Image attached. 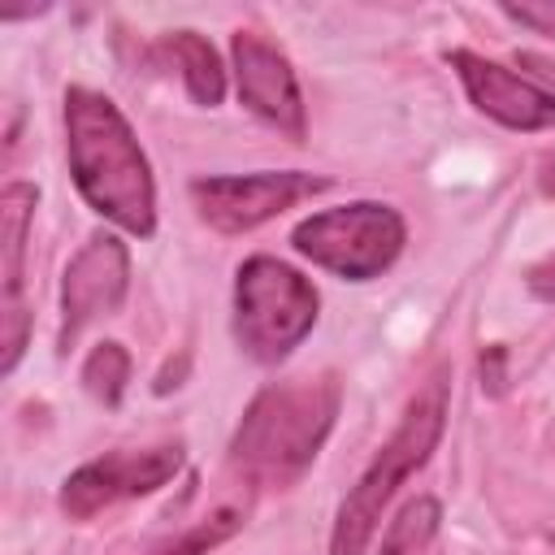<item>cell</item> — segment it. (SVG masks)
Returning <instances> with one entry per match:
<instances>
[{
    "mask_svg": "<svg viewBox=\"0 0 555 555\" xmlns=\"http://www.w3.org/2000/svg\"><path fill=\"white\" fill-rule=\"evenodd\" d=\"M65 152L69 173L82 191V199L126 234L147 238L156 230V186L152 165L121 117V108L91 91L69 87L65 91Z\"/></svg>",
    "mask_w": 555,
    "mask_h": 555,
    "instance_id": "cell-1",
    "label": "cell"
},
{
    "mask_svg": "<svg viewBox=\"0 0 555 555\" xmlns=\"http://www.w3.org/2000/svg\"><path fill=\"white\" fill-rule=\"evenodd\" d=\"M338 403L343 386L334 373L286 377L264 386L234 429V468L256 486H291L317 460L325 434L334 429Z\"/></svg>",
    "mask_w": 555,
    "mask_h": 555,
    "instance_id": "cell-2",
    "label": "cell"
},
{
    "mask_svg": "<svg viewBox=\"0 0 555 555\" xmlns=\"http://www.w3.org/2000/svg\"><path fill=\"white\" fill-rule=\"evenodd\" d=\"M442 425H447V373H434L412 395V403L403 408L399 429L382 442L373 464L360 473V481L338 503L334 533H330V555H364L369 551V538L382 520V507L395 499L403 477L416 473L434 455V447L442 438Z\"/></svg>",
    "mask_w": 555,
    "mask_h": 555,
    "instance_id": "cell-3",
    "label": "cell"
},
{
    "mask_svg": "<svg viewBox=\"0 0 555 555\" xmlns=\"http://www.w3.org/2000/svg\"><path fill=\"white\" fill-rule=\"evenodd\" d=\"M317 304V286L299 269L251 256L234 278V338L251 360L278 364L312 334Z\"/></svg>",
    "mask_w": 555,
    "mask_h": 555,
    "instance_id": "cell-4",
    "label": "cell"
},
{
    "mask_svg": "<svg viewBox=\"0 0 555 555\" xmlns=\"http://www.w3.org/2000/svg\"><path fill=\"white\" fill-rule=\"evenodd\" d=\"M403 238H408L403 217L377 199H356L343 208L312 212L291 234L299 256H308L312 264H321L347 282H369V278L386 273L399 260Z\"/></svg>",
    "mask_w": 555,
    "mask_h": 555,
    "instance_id": "cell-5",
    "label": "cell"
},
{
    "mask_svg": "<svg viewBox=\"0 0 555 555\" xmlns=\"http://www.w3.org/2000/svg\"><path fill=\"white\" fill-rule=\"evenodd\" d=\"M330 182L299 169H260V173H234V178H195L191 199L199 217L217 234H247L264 225L269 217L286 212L291 204L325 191Z\"/></svg>",
    "mask_w": 555,
    "mask_h": 555,
    "instance_id": "cell-6",
    "label": "cell"
},
{
    "mask_svg": "<svg viewBox=\"0 0 555 555\" xmlns=\"http://www.w3.org/2000/svg\"><path fill=\"white\" fill-rule=\"evenodd\" d=\"M178 468H182V442L100 455L61 481V512L74 520H91L95 512L113 507L117 499H139V494L160 490Z\"/></svg>",
    "mask_w": 555,
    "mask_h": 555,
    "instance_id": "cell-7",
    "label": "cell"
},
{
    "mask_svg": "<svg viewBox=\"0 0 555 555\" xmlns=\"http://www.w3.org/2000/svg\"><path fill=\"white\" fill-rule=\"evenodd\" d=\"M130 286V251L117 234H91L61 278V351L95 321L121 308Z\"/></svg>",
    "mask_w": 555,
    "mask_h": 555,
    "instance_id": "cell-8",
    "label": "cell"
},
{
    "mask_svg": "<svg viewBox=\"0 0 555 555\" xmlns=\"http://www.w3.org/2000/svg\"><path fill=\"white\" fill-rule=\"evenodd\" d=\"M234 52V82H238V100L269 121L273 130H282L286 139L304 143L308 134V113H304V95H299V78L291 69V61L260 35L251 30H234L230 39Z\"/></svg>",
    "mask_w": 555,
    "mask_h": 555,
    "instance_id": "cell-9",
    "label": "cell"
},
{
    "mask_svg": "<svg viewBox=\"0 0 555 555\" xmlns=\"http://www.w3.org/2000/svg\"><path fill=\"white\" fill-rule=\"evenodd\" d=\"M39 191L30 182H9L0 191V278H4V299H0V373H13L22 351H26V330H30V308H26V234L35 217Z\"/></svg>",
    "mask_w": 555,
    "mask_h": 555,
    "instance_id": "cell-10",
    "label": "cell"
},
{
    "mask_svg": "<svg viewBox=\"0 0 555 555\" xmlns=\"http://www.w3.org/2000/svg\"><path fill=\"white\" fill-rule=\"evenodd\" d=\"M447 61L460 74L468 100L486 117H494L499 126H507V130H546V126H555V95L542 91L538 82H529V78L512 74L507 65L486 61L468 48H455Z\"/></svg>",
    "mask_w": 555,
    "mask_h": 555,
    "instance_id": "cell-11",
    "label": "cell"
},
{
    "mask_svg": "<svg viewBox=\"0 0 555 555\" xmlns=\"http://www.w3.org/2000/svg\"><path fill=\"white\" fill-rule=\"evenodd\" d=\"M160 52L178 65V74H182V82H186V95H191L195 104H204V108L221 104V95H225V69H221L217 48H212L204 35H195V30H173V35L160 39Z\"/></svg>",
    "mask_w": 555,
    "mask_h": 555,
    "instance_id": "cell-12",
    "label": "cell"
},
{
    "mask_svg": "<svg viewBox=\"0 0 555 555\" xmlns=\"http://www.w3.org/2000/svg\"><path fill=\"white\" fill-rule=\"evenodd\" d=\"M442 507L429 494H416L412 503L399 507V516L390 520V529L382 533V555H416L421 546H429V538L438 533Z\"/></svg>",
    "mask_w": 555,
    "mask_h": 555,
    "instance_id": "cell-13",
    "label": "cell"
},
{
    "mask_svg": "<svg viewBox=\"0 0 555 555\" xmlns=\"http://www.w3.org/2000/svg\"><path fill=\"white\" fill-rule=\"evenodd\" d=\"M130 382V356L121 343H100L87 360H82V386L87 395H95L104 408L121 403V390Z\"/></svg>",
    "mask_w": 555,
    "mask_h": 555,
    "instance_id": "cell-14",
    "label": "cell"
},
{
    "mask_svg": "<svg viewBox=\"0 0 555 555\" xmlns=\"http://www.w3.org/2000/svg\"><path fill=\"white\" fill-rule=\"evenodd\" d=\"M243 529V507H217L204 520H195L186 533L152 546V555H208L212 546H221L225 538H234Z\"/></svg>",
    "mask_w": 555,
    "mask_h": 555,
    "instance_id": "cell-15",
    "label": "cell"
},
{
    "mask_svg": "<svg viewBox=\"0 0 555 555\" xmlns=\"http://www.w3.org/2000/svg\"><path fill=\"white\" fill-rule=\"evenodd\" d=\"M503 13L512 17V22H520V26H529V30H538V35H551L555 39V0H507L503 4Z\"/></svg>",
    "mask_w": 555,
    "mask_h": 555,
    "instance_id": "cell-16",
    "label": "cell"
},
{
    "mask_svg": "<svg viewBox=\"0 0 555 555\" xmlns=\"http://www.w3.org/2000/svg\"><path fill=\"white\" fill-rule=\"evenodd\" d=\"M525 286H529V295H538V299H555V251L542 256V260L525 273Z\"/></svg>",
    "mask_w": 555,
    "mask_h": 555,
    "instance_id": "cell-17",
    "label": "cell"
},
{
    "mask_svg": "<svg viewBox=\"0 0 555 555\" xmlns=\"http://www.w3.org/2000/svg\"><path fill=\"white\" fill-rule=\"evenodd\" d=\"M538 186H542V195H551L555 199V147L542 156V165H538Z\"/></svg>",
    "mask_w": 555,
    "mask_h": 555,
    "instance_id": "cell-18",
    "label": "cell"
}]
</instances>
